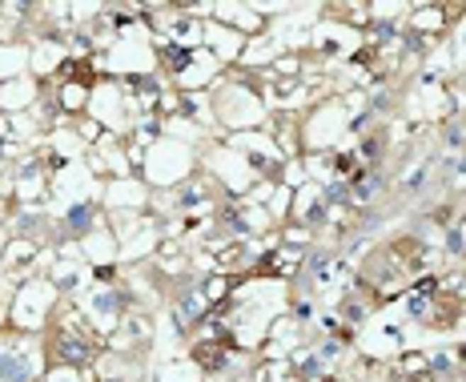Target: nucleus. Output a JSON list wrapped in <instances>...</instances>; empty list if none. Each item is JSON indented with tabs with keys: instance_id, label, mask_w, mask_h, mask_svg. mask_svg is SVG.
I'll return each mask as SVG.
<instances>
[{
	"instance_id": "f257e3e1",
	"label": "nucleus",
	"mask_w": 466,
	"mask_h": 382,
	"mask_svg": "<svg viewBox=\"0 0 466 382\" xmlns=\"http://www.w3.org/2000/svg\"><path fill=\"white\" fill-rule=\"evenodd\" d=\"M33 374H37L33 362L16 346H8V350L0 346V382H33Z\"/></svg>"
},
{
	"instance_id": "f03ea898",
	"label": "nucleus",
	"mask_w": 466,
	"mask_h": 382,
	"mask_svg": "<svg viewBox=\"0 0 466 382\" xmlns=\"http://www.w3.org/2000/svg\"><path fill=\"white\" fill-rule=\"evenodd\" d=\"M57 342H61L57 362H64V366H85L89 358H93V346H89V338H81V334L61 330V334H57Z\"/></svg>"
},
{
	"instance_id": "7ed1b4c3",
	"label": "nucleus",
	"mask_w": 466,
	"mask_h": 382,
	"mask_svg": "<svg viewBox=\"0 0 466 382\" xmlns=\"http://www.w3.org/2000/svg\"><path fill=\"white\" fill-rule=\"evenodd\" d=\"M193 57H197V52L181 49L177 40H169V45H161V69H165V73H185V69L193 64Z\"/></svg>"
},
{
	"instance_id": "20e7f679",
	"label": "nucleus",
	"mask_w": 466,
	"mask_h": 382,
	"mask_svg": "<svg viewBox=\"0 0 466 382\" xmlns=\"http://www.w3.org/2000/svg\"><path fill=\"white\" fill-rule=\"evenodd\" d=\"M93 225H97V218H93V206H89V201H81V206H73V210L64 213V230H69L73 237L89 234Z\"/></svg>"
},
{
	"instance_id": "39448f33",
	"label": "nucleus",
	"mask_w": 466,
	"mask_h": 382,
	"mask_svg": "<svg viewBox=\"0 0 466 382\" xmlns=\"http://www.w3.org/2000/svg\"><path fill=\"white\" fill-rule=\"evenodd\" d=\"M382 149H386V133H366L362 141H358L354 157L366 161V165H378V161H382Z\"/></svg>"
},
{
	"instance_id": "423d86ee",
	"label": "nucleus",
	"mask_w": 466,
	"mask_h": 382,
	"mask_svg": "<svg viewBox=\"0 0 466 382\" xmlns=\"http://www.w3.org/2000/svg\"><path fill=\"white\" fill-rule=\"evenodd\" d=\"M422 181H426V165H414V169L406 173L402 193H418V189H422Z\"/></svg>"
},
{
	"instance_id": "0eeeda50",
	"label": "nucleus",
	"mask_w": 466,
	"mask_h": 382,
	"mask_svg": "<svg viewBox=\"0 0 466 382\" xmlns=\"http://www.w3.org/2000/svg\"><path fill=\"white\" fill-rule=\"evenodd\" d=\"M442 141H446L450 149H462L466 145V129L462 125H446V129H442Z\"/></svg>"
},
{
	"instance_id": "6e6552de",
	"label": "nucleus",
	"mask_w": 466,
	"mask_h": 382,
	"mask_svg": "<svg viewBox=\"0 0 466 382\" xmlns=\"http://www.w3.org/2000/svg\"><path fill=\"white\" fill-rule=\"evenodd\" d=\"M342 314H346V322H366V302H358V298H350V302H346L342 306Z\"/></svg>"
}]
</instances>
